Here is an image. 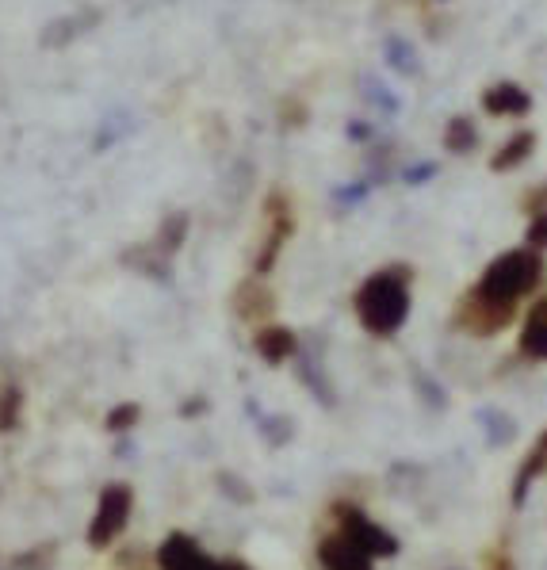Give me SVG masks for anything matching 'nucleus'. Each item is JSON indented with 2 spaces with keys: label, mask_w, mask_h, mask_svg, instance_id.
Here are the masks:
<instances>
[{
  "label": "nucleus",
  "mask_w": 547,
  "mask_h": 570,
  "mask_svg": "<svg viewBox=\"0 0 547 570\" xmlns=\"http://www.w3.org/2000/svg\"><path fill=\"white\" fill-rule=\"evenodd\" d=\"M337 517H341V532L345 536H352L360 548L368 551L372 559H383V555H394V536H387L379 525H372L360 509H352V505H337Z\"/></svg>",
  "instance_id": "obj_4"
},
{
  "label": "nucleus",
  "mask_w": 547,
  "mask_h": 570,
  "mask_svg": "<svg viewBox=\"0 0 547 570\" xmlns=\"http://www.w3.org/2000/svg\"><path fill=\"white\" fill-rule=\"evenodd\" d=\"M360 314H364V322H368L375 333H391V329L402 322V314H406V295H402V287L394 284V280H375V284H368L364 295H360Z\"/></svg>",
  "instance_id": "obj_3"
},
{
  "label": "nucleus",
  "mask_w": 547,
  "mask_h": 570,
  "mask_svg": "<svg viewBox=\"0 0 547 570\" xmlns=\"http://www.w3.org/2000/svg\"><path fill=\"white\" fill-rule=\"evenodd\" d=\"M525 352L536 360H547V299L528 314L525 326Z\"/></svg>",
  "instance_id": "obj_6"
},
{
  "label": "nucleus",
  "mask_w": 547,
  "mask_h": 570,
  "mask_svg": "<svg viewBox=\"0 0 547 570\" xmlns=\"http://www.w3.org/2000/svg\"><path fill=\"white\" fill-rule=\"evenodd\" d=\"M540 471H547V433L540 437V444L528 452V460H525V467H521V475H517V502L525 498V486L540 475Z\"/></svg>",
  "instance_id": "obj_7"
},
{
  "label": "nucleus",
  "mask_w": 547,
  "mask_h": 570,
  "mask_svg": "<svg viewBox=\"0 0 547 570\" xmlns=\"http://www.w3.org/2000/svg\"><path fill=\"white\" fill-rule=\"evenodd\" d=\"M157 567L161 570H249L238 559H215L199 548L192 536L173 532L161 548H157Z\"/></svg>",
  "instance_id": "obj_2"
},
{
  "label": "nucleus",
  "mask_w": 547,
  "mask_h": 570,
  "mask_svg": "<svg viewBox=\"0 0 547 570\" xmlns=\"http://www.w3.org/2000/svg\"><path fill=\"white\" fill-rule=\"evenodd\" d=\"M131 505H134L131 486H123V483L108 486V490L100 494L96 513H92V525H88V544H92V548H108L111 540H115V536L127 528Z\"/></svg>",
  "instance_id": "obj_1"
},
{
  "label": "nucleus",
  "mask_w": 547,
  "mask_h": 570,
  "mask_svg": "<svg viewBox=\"0 0 547 570\" xmlns=\"http://www.w3.org/2000/svg\"><path fill=\"white\" fill-rule=\"evenodd\" d=\"M486 570H513V563H509L505 551H490V555H486Z\"/></svg>",
  "instance_id": "obj_8"
},
{
  "label": "nucleus",
  "mask_w": 547,
  "mask_h": 570,
  "mask_svg": "<svg viewBox=\"0 0 547 570\" xmlns=\"http://www.w3.org/2000/svg\"><path fill=\"white\" fill-rule=\"evenodd\" d=\"M318 559H322V567L326 570H375L372 555L360 548L352 536H345L341 528L318 544Z\"/></svg>",
  "instance_id": "obj_5"
}]
</instances>
